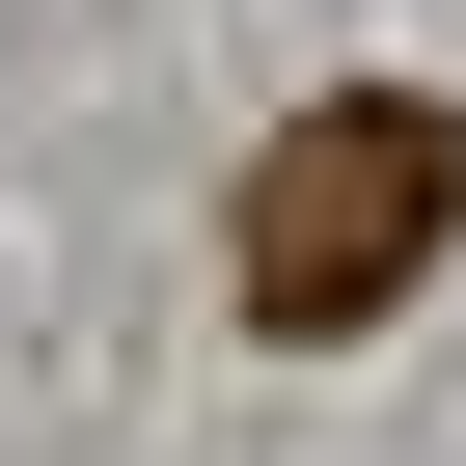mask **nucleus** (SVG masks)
Listing matches in <instances>:
<instances>
[{
  "instance_id": "obj_1",
  "label": "nucleus",
  "mask_w": 466,
  "mask_h": 466,
  "mask_svg": "<svg viewBox=\"0 0 466 466\" xmlns=\"http://www.w3.org/2000/svg\"><path fill=\"white\" fill-rule=\"evenodd\" d=\"M439 219H466L439 110H411V83H329V110H302V137L248 165V302H275V329H384Z\"/></svg>"
}]
</instances>
